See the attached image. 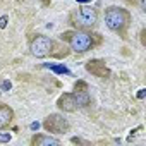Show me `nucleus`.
Returning <instances> with one entry per match:
<instances>
[{"label": "nucleus", "instance_id": "1", "mask_svg": "<svg viewBox=\"0 0 146 146\" xmlns=\"http://www.w3.org/2000/svg\"><path fill=\"white\" fill-rule=\"evenodd\" d=\"M105 23H107L108 29H112L115 33H120L122 38H125L124 33L131 24V12L127 9H124V7L110 5L105 11Z\"/></svg>", "mask_w": 146, "mask_h": 146}, {"label": "nucleus", "instance_id": "2", "mask_svg": "<svg viewBox=\"0 0 146 146\" xmlns=\"http://www.w3.org/2000/svg\"><path fill=\"white\" fill-rule=\"evenodd\" d=\"M62 40H65L70 46V50H74L76 53H84L88 50H91L95 46L93 41V35L86 33V31H65L60 35Z\"/></svg>", "mask_w": 146, "mask_h": 146}, {"label": "nucleus", "instance_id": "3", "mask_svg": "<svg viewBox=\"0 0 146 146\" xmlns=\"http://www.w3.org/2000/svg\"><path fill=\"white\" fill-rule=\"evenodd\" d=\"M70 21H72L70 24H74L78 28H93L98 21V12L91 5H84V7H79L76 14L70 16Z\"/></svg>", "mask_w": 146, "mask_h": 146}, {"label": "nucleus", "instance_id": "4", "mask_svg": "<svg viewBox=\"0 0 146 146\" xmlns=\"http://www.w3.org/2000/svg\"><path fill=\"white\" fill-rule=\"evenodd\" d=\"M52 48H53V41L48 36H43V35H36L31 40V45H29L31 53L38 58H43L48 53H52Z\"/></svg>", "mask_w": 146, "mask_h": 146}, {"label": "nucleus", "instance_id": "5", "mask_svg": "<svg viewBox=\"0 0 146 146\" xmlns=\"http://www.w3.org/2000/svg\"><path fill=\"white\" fill-rule=\"evenodd\" d=\"M43 127H45V131H48L52 134H65L69 131V122H67V119H64L58 113H50L43 120Z\"/></svg>", "mask_w": 146, "mask_h": 146}, {"label": "nucleus", "instance_id": "6", "mask_svg": "<svg viewBox=\"0 0 146 146\" xmlns=\"http://www.w3.org/2000/svg\"><path fill=\"white\" fill-rule=\"evenodd\" d=\"M86 70L90 74H93L95 78H100V79H105V78L110 76V69L107 67L105 60H100V58L88 60L86 62Z\"/></svg>", "mask_w": 146, "mask_h": 146}, {"label": "nucleus", "instance_id": "7", "mask_svg": "<svg viewBox=\"0 0 146 146\" xmlns=\"http://www.w3.org/2000/svg\"><path fill=\"white\" fill-rule=\"evenodd\" d=\"M57 107L64 112H76L78 110V102L74 98V93H64L57 100Z\"/></svg>", "mask_w": 146, "mask_h": 146}, {"label": "nucleus", "instance_id": "8", "mask_svg": "<svg viewBox=\"0 0 146 146\" xmlns=\"http://www.w3.org/2000/svg\"><path fill=\"white\" fill-rule=\"evenodd\" d=\"M14 120V110L5 105V103H0V131L7 129Z\"/></svg>", "mask_w": 146, "mask_h": 146}, {"label": "nucleus", "instance_id": "9", "mask_svg": "<svg viewBox=\"0 0 146 146\" xmlns=\"http://www.w3.org/2000/svg\"><path fill=\"white\" fill-rule=\"evenodd\" d=\"M60 141L52 137V136H45V134H36L31 137V146H58Z\"/></svg>", "mask_w": 146, "mask_h": 146}, {"label": "nucleus", "instance_id": "10", "mask_svg": "<svg viewBox=\"0 0 146 146\" xmlns=\"http://www.w3.org/2000/svg\"><path fill=\"white\" fill-rule=\"evenodd\" d=\"M74 98L78 102V107H88L91 103V98H90L88 91H74Z\"/></svg>", "mask_w": 146, "mask_h": 146}, {"label": "nucleus", "instance_id": "11", "mask_svg": "<svg viewBox=\"0 0 146 146\" xmlns=\"http://www.w3.org/2000/svg\"><path fill=\"white\" fill-rule=\"evenodd\" d=\"M45 67H48L50 70L57 72V74H70V72H69V69H67L65 65H55V64H46Z\"/></svg>", "mask_w": 146, "mask_h": 146}, {"label": "nucleus", "instance_id": "12", "mask_svg": "<svg viewBox=\"0 0 146 146\" xmlns=\"http://www.w3.org/2000/svg\"><path fill=\"white\" fill-rule=\"evenodd\" d=\"M74 91H88V83L78 81V83L74 84Z\"/></svg>", "mask_w": 146, "mask_h": 146}, {"label": "nucleus", "instance_id": "13", "mask_svg": "<svg viewBox=\"0 0 146 146\" xmlns=\"http://www.w3.org/2000/svg\"><path fill=\"white\" fill-rule=\"evenodd\" d=\"M9 141H11L9 132H0V143H9Z\"/></svg>", "mask_w": 146, "mask_h": 146}, {"label": "nucleus", "instance_id": "14", "mask_svg": "<svg viewBox=\"0 0 146 146\" xmlns=\"http://www.w3.org/2000/svg\"><path fill=\"white\" fill-rule=\"evenodd\" d=\"M7 21H9L7 16H2V17H0V29H4V28L7 26Z\"/></svg>", "mask_w": 146, "mask_h": 146}, {"label": "nucleus", "instance_id": "15", "mask_svg": "<svg viewBox=\"0 0 146 146\" xmlns=\"http://www.w3.org/2000/svg\"><path fill=\"white\" fill-rule=\"evenodd\" d=\"M11 88H12V84H11V81H4V83H2V90H4V91H9Z\"/></svg>", "mask_w": 146, "mask_h": 146}, {"label": "nucleus", "instance_id": "16", "mask_svg": "<svg viewBox=\"0 0 146 146\" xmlns=\"http://www.w3.org/2000/svg\"><path fill=\"white\" fill-rule=\"evenodd\" d=\"M144 95H146V90H139V93H137V98H139V100H143V98H144Z\"/></svg>", "mask_w": 146, "mask_h": 146}, {"label": "nucleus", "instance_id": "17", "mask_svg": "<svg viewBox=\"0 0 146 146\" xmlns=\"http://www.w3.org/2000/svg\"><path fill=\"white\" fill-rule=\"evenodd\" d=\"M29 127H31V131H38V127H40V124H38V122H33V124H31Z\"/></svg>", "mask_w": 146, "mask_h": 146}, {"label": "nucleus", "instance_id": "18", "mask_svg": "<svg viewBox=\"0 0 146 146\" xmlns=\"http://www.w3.org/2000/svg\"><path fill=\"white\" fill-rule=\"evenodd\" d=\"M141 41H143V45H144V29L141 31Z\"/></svg>", "mask_w": 146, "mask_h": 146}]
</instances>
